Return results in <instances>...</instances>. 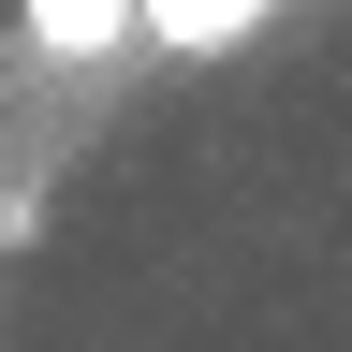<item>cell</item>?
<instances>
[{
  "label": "cell",
  "instance_id": "6da1fadb",
  "mask_svg": "<svg viewBox=\"0 0 352 352\" xmlns=\"http://www.w3.org/2000/svg\"><path fill=\"white\" fill-rule=\"evenodd\" d=\"M15 44L59 59V74H103V59L147 44V15H132V0H15Z\"/></svg>",
  "mask_w": 352,
  "mask_h": 352
},
{
  "label": "cell",
  "instance_id": "7a4b0ae2",
  "mask_svg": "<svg viewBox=\"0 0 352 352\" xmlns=\"http://www.w3.org/2000/svg\"><path fill=\"white\" fill-rule=\"evenodd\" d=\"M147 15V44H176V59H206V44H235V30H264L279 0H132Z\"/></svg>",
  "mask_w": 352,
  "mask_h": 352
}]
</instances>
